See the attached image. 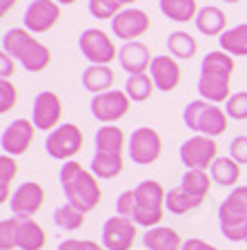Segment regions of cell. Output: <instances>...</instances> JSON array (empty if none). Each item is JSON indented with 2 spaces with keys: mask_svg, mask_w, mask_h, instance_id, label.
I'll use <instances>...</instances> for the list:
<instances>
[{
  "mask_svg": "<svg viewBox=\"0 0 247 250\" xmlns=\"http://www.w3.org/2000/svg\"><path fill=\"white\" fill-rule=\"evenodd\" d=\"M60 186L65 190L67 203L76 206L87 214L98 208L103 199V190L98 186V177L92 170H85L78 161H65L60 167Z\"/></svg>",
  "mask_w": 247,
  "mask_h": 250,
  "instance_id": "cell-2",
  "label": "cell"
},
{
  "mask_svg": "<svg viewBox=\"0 0 247 250\" xmlns=\"http://www.w3.org/2000/svg\"><path fill=\"white\" fill-rule=\"evenodd\" d=\"M16 5H18V0H0V16H7Z\"/></svg>",
  "mask_w": 247,
  "mask_h": 250,
  "instance_id": "cell-44",
  "label": "cell"
},
{
  "mask_svg": "<svg viewBox=\"0 0 247 250\" xmlns=\"http://www.w3.org/2000/svg\"><path fill=\"white\" fill-rule=\"evenodd\" d=\"M31 121L38 130H56L62 121V99L56 92H40L34 99V107H31Z\"/></svg>",
  "mask_w": 247,
  "mask_h": 250,
  "instance_id": "cell-13",
  "label": "cell"
},
{
  "mask_svg": "<svg viewBox=\"0 0 247 250\" xmlns=\"http://www.w3.org/2000/svg\"><path fill=\"white\" fill-rule=\"evenodd\" d=\"M36 125L29 119H16L2 130V139H0V146L2 152L9 156H20L34 143V134H36Z\"/></svg>",
  "mask_w": 247,
  "mask_h": 250,
  "instance_id": "cell-14",
  "label": "cell"
},
{
  "mask_svg": "<svg viewBox=\"0 0 247 250\" xmlns=\"http://www.w3.org/2000/svg\"><path fill=\"white\" fill-rule=\"evenodd\" d=\"M20 217H9L0 221V250H14L18 248V237H20Z\"/></svg>",
  "mask_w": 247,
  "mask_h": 250,
  "instance_id": "cell-33",
  "label": "cell"
},
{
  "mask_svg": "<svg viewBox=\"0 0 247 250\" xmlns=\"http://www.w3.org/2000/svg\"><path fill=\"white\" fill-rule=\"evenodd\" d=\"M152 27V18L147 16V11L143 9H123L116 18L112 21V34L120 41H138L140 36H145Z\"/></svg>",
  "mask_w": 247,
  "mask_h": 250,
  "instance_id": "cell-16",
  "label": "cell"
},
{
  "mask_svg": "<svg viewBox=\"0 0 247 250\" xmlns=\"http://www.w3.org/2000/svg\"><path fill=\"white\" fill-rule=\"evenodd\" d=\"M89 107H92L94 119L109 125L127 116L129 107H132V99L127 96L125 89H109L103 94H94Z\"/></svg>",
  "mask_w": 247,
  "mask_h": 250,
  "instance_id": "cell-10",
  "label": "cell"
},
{
  "mask_svg": "<svg viewBox=\"0 0 247 250\" xmlns=\"http://www.w3.org/2000/svg\"><path fill=\"white\" fill-rule=\"evenodd\" d=\"M203 201H205V199L194 197V194L185 192L183 188H174V190H170V192H167L165 208L170 210L171 214H185V212H190V210L198 208Z\"/></svg>",
  "mask_w": 247,
  "mask_h": 250,
  "instance_id": "cell-32",
  "label": "cell"
},
{
  "mask_svg": "<svg viewBox=\"0 0 247 250\" xmlns=\"http://www.w3.org/2000/svg\"><path fill=\"white\" fill-rule=\"evenodd\" d=\"M42 203H45V188L36 181H25L14 194H11L9 208L16 217L31 219L34 214L40 212Z\"/></svg>",
  "mask_w": 247,
  "mask_h": 250,
  "instance_id": "cell-17",
  "label": "cell"
},
{
  "mask_svg": "<svg viewBox=\"0 0 247 250\" xmlns=\"http://www.w3.org/2000/svg\"><path fill=\"white\" fill-rule=\"evenodd\" d=\"M92 172L98 179H116L123 172L125 161L123 154H112V152H96L92 159Z\"/></svg>",
  "mask_w": 247,
  "mask_h": 250,
  "instance_id": "cell-25",
  "label": "cell"
},
{
  "mask_svg": "<svg viewBox=\"0 0 247 250\" xmlns=\"http://www.w3.org/2000/svg\"><path fill=\"white\" fill-rule=\"evenodd\" d=\"M245 244H247V239H245Z\"/></svg>",
  "mask_w": 247,
  "mask_h": 250,
  "instance_id": "cell-48",
  "label": "cell"
},
{
  "mask_svg": "<svg viewBox=\"0 0 247 250\" xmlns=\"http://www.w3.org/2000/svg\"><path fill=\"white\" fill-rule=\"evenodd\" d=\"M180 250H218V248L203 239H187V241H183V248Z\"/></svg>",
  "mask_w": 247,
  "mask_h": 250,
  "instance_id": "cell-43",
  "label": "cell"
},
{
  "mask_svg": "<svg viewBox=\"0 0 247 250\" xmlns=\"http://www.w3.org/2000/svg\"><path fill=\"white\" fill-rule=\"evenodd\" d=\"M152 61H154V58H152V54H150V47L140 41H129L118 49V62L129 76H132V74L147 72Z\"/></svg>",
  "mask_w": 247,
  "mask_h": 250,
  "instance_id": "cell-19",
  "label": "cell"
},
{
  "mask_svg": "<svg viewBox=\"0 0 247 250\" xmlns=\"http://www.w3.org/2000/svg\"><path fill=\"white\" fill-rule=\"evenodd\" d=\"M136 221L114 214L103 226V246L107 250H132L136 241Z\"/></svg>",
  "mask_w": 247,
  "mask_h": 250,
  "instance_id": "cell-15",
  "label": "cell"
},
{
  "mask_svg": "<svg viewBox=\"0 0 247 250\" xmlns=\"http://www.w3.org/2000/svg\"><path fill=\"white\" fill-rule=\"evenodd\" d=\"M211 183H214V179H211V174H207V170H187L180 179V188L198 199L207 197Z\"/></svg>",
  "mask_w": 247,
  "mask_h": 250,
  "instance_id": "cell-30",
  "label": "cell"
},
{
  "mask_svg": "<svg viewBox=\"0 0 247 250\" xmlns=\"http://www.w3.org/2000/svg\"><path fill=\"white\" fill-rule=\"evenodd\" d=\"M56 2H58L60 7H69V5H74L76 0H56Z\"/></svg>",
  "mask_w": 247,
  "mask_h": 250,
  "instance_id": "cell-45",
  "label": "cell"
},
{
  "mask_svg": "<svg viewBox=\"0 0 247 250\" xmlns=\"http://www.w3.org/2000/svg\"><path fill=\"white\" fill-rule=\"evenodd\" d=\"M154 89H156L154 78H152L147 72L132 74V76L127 78V83H125V92H127V96L134 101V103H143V101H147Z\"/></svg>",
  "mask_w": 247,
  "mask_h": 250,
  "instance_id": "cell-31",
  "label": "cell"
},
{
  "mask_svg": "<svg viewBox=\"0 0 247 250\" xmlns=\"http://www.w3.org/2000/svg\"><path fill=\"white\" fill-rule=\"evenodd\" d=\"M218 42L223 52H227L229 56H247V22L223 31L218 36Z\"/></svg>",
  "mask_w": 247,
  "mask_h": 250,
  "instance_id": "cell-28",
  "label": "cell"
},
{
  "mask_svg": "<svg viewBox=\"0 0 247 250\" xmlns=\"http://www.w3.org/2000/svg\"><path fill=\"white\" fill-rule=\"evenodd\" d=\"M60 21V5L56 0H31L25 9L22 22L31 34H45Z\"/></svg>",
  "mask_w": 247,
  "mask_h": 250,
  "instance_id": "cell-12",
  "label": "cell"
},
{
  "mask_svg": "<svg viewBox=\"0 0 247 250\" xmlns=\"http://www.w3.org/2000/svg\"><path fill=\"white\" fill-rule=\"evenodd\" d=\"M150 76L154 78L156 89H160V92H174L180 85L183 72H180V65L176 62L174 56L158 54V56H154V61L150 65Z\"/></svg>",
  "mask_w": 247,
  "mask_h": 250,
  "instance_id": "cell-18",
  "label": "cell"
},
{
  "mask_svg": "<svg viewBox=\"0 0 247 250\" xmlns=\"http://www.w3.org/2000/svg\"><path fill=\"white\" fill-rule=\"evenodd\" d=\"M223 2H232L234 5V2H241V0H223Z\"/></svg>",
  "mask_w": 247,
  "mask_h": 250,
  "instance_id": "cell-47",
  "label": "cell"
},
{
  "mask_svg": "<svg viewBox=\"0 0 247 250\" xmlns=\"http://www.w3.org/2000/svg\"><path fill=\"white\" fill-rule=\"evenodd\" d=\"M123 5H134V2H138V0H120Z\"/></svg>",
  "mask_w": 247,
  "mask_h": 250,
  "instance_id": "cell-46",
  "label": "cell"
},
{
  "mask_svg": "<svg viewBox=\"0 0 247 250\" xmlns=\"http://www.w3.org/2000/svg\"><path fill=\"white\" fill-rule=\"evenodd\" d=\"M2 52L9 54L16 62H20L22 67L31 74L42 72L52 62L49 47L38 41L25 27H14V29L5 31V36H2Z\"/></svg>",
  "mask_w": 247,
  "mask_h": 250,
  "instance_id": "cell-3",
  "label": "cell"
},
{
  "mask_svg": "<svg viewBox=\"0 0 247 250\" xmlns=\"http://www.w3.org/2000/svg\"><path fill=\"white\" fill-rule=\"evenodd\" d=\"M116 74L109 65H89L82 72V87L92 94H103L114 87Z\"/></svg>",
  "mask_w": 247,
  "mask_h": 250,
  "instance_id": "cell-21",
  "label": "cell"
},
{
  "mask_svg": "<svg viewBox=\"0 0 247 250\" xmlns=\"http://www.w3.org/2000/svg\"><path fill=\"white\" fill-rule=\"evenodd\" d=\"M236 69L234 56H229L227 52H209L205 54L201 62V78H198V92L201 99L211 101V103H227V99L232 96L229 92V81L232 74Z\"/></svg>",
  "mask_w": 247,
  "mask_h": 250,
  "instance_id": "cell-1",
  "label": "cell"
},
{
  "mask_svg": "<svg viewBox=\"0 0 247 250\" xmlns=\"http://www.w3.org/2000/svg\"><path fill=\"white\" fill-rule=\"evenodd\" d=\"M136 194H138V208H136L134 221L136 226H143V228H156V226L163 221V210H165V199L167 192L158 181H140L136 186Z\"/></svg>",
  "mask_w": 247,
  "mask_h": 250,
  "instance_id": "cell-6",
  "label": "cell"
},
{
  "mask_svg": "<svg viewBox=\"0 0 247 250\" xmlns=\"http://www.w3.org/2000/svg\"><path fill=\"white\" fill-rule=\"evenodd\" d=\"M221 232L229 241L247 239V186L234 188L218 208Z\"/></svg>",
  "mask_w": 247,
  "mask_h": 250,
  "instance_id": "cell-5",
  "label": "cell"
},
{
  "mask_svg": "<svg viewBox=\"0 0 247 250\" xmlns=\"http://www.w3.org/2000/svg\"><path fill=\"white\" fill-rule=\"evenodd\" d=\"M167 49H170V56L178 58V61H190L196 56L198 52V42L191 36L190 31H171L170 38H167Z\"/></svg>",
  "mask_w": 247,
  "mask_h": 250,
  "instance_id": "cell-27",
  "label": "cell"
},
{
  "mask_svg": "<svg viewBox=\"0 0 247 250\" xmlns=\"http://www.w3.org/2000/svg\"><path fill=\"white\" fill-rule=\"evenodd\" d=\"M18 174V166H16L14 156L2 154L0 156V203L11 201L9 199V186Z\"/></svg>",
  "mask_w": 247,
  "mask_h": 250,
  "instance_id": "cell-35",
  "label": "cell"
},
{
  "mask_svg": "<svg viewBox=\"0 0 247 250\" xmlns=\"http://www.w3.org/2000/svg\"><path fill=\"white\" fill-rule=\"evenodd\" d=\"M78 47H80V54L92 65H109L118 56L112 36H107V31L96 29V27H89L82 31L78 38Z\"/></svg>",
  "mask_w": 247,
  "mask_h": 250,
  "instance_id": "cell-9",
  "label": "cell"
},
{
  "mask_svg": "<svg viewBox=\"0 0 247 250\" xmlns=\"http://www.w3.org/2000/svg\"><path fill=\"white\" fill-rule=\"evenodd\" d=\"M96 152H112V154H123L125 147V132L118 125H103L96 132Z\"/></svg>",
  "mask_w": 247,
  "mask_h": 250,
  "instance_id": "cell-26",
  "label": "cell"
},
{
  "mask_svg": "<svg viewBox=\"0 0 247 250\" xmlns=\"http://www.w3.org/2000/svg\"><path fill=\"white\" fill-rule=\"evenodd\" d=\"M16 101H18V89L11 85V81H0V114L14 109Z\"/></svg>",
  "mask_w": 247,
  "mask_h": 250,
  "instance_id": "cell-39",
  "label": "cell"
},
{
  "mask_svg": "<svg viewBox=\"0 0 247 250\" xmlns=\"http://www.w3.org/2000/svg\"><path fill=\"white\" fill-rule=\"evenodd\" d=\"M89 14L98 21H114L123 11L120 0H89Z\"/></svg>",
  "mask_w": 247,
  "mask_h": 250,
  "instance_id": "cell-36",
  "label": "cell"
},
{
  "mask_svg": "<svg viewBox=\"0 0 247 250\" xmlns=\"http://www.w3.org/2000/svg\"><path fill=\"white\" fill-rule=\"evenodd\" d=\"M158 7L165 18L174 22H190L196 21V16H198L196 0H160Z\"/></svg>",
  "mask_w": 247,
  "mask_h": 250,
  "instance_id": "cell-24",
  "label": "cell"
},
{
  "mask_svg": "<svg viewBox=\"0 0 247 250\" xmlns=\"http://www.w3.org/2000/svg\"><path fill=\"white\" fill-rule=\"evenodd\" d=\"M127 150H129V159L134 163H138V166H152L163 154V139H160V134L154 127L143 125V127H136L132 132Z\"/></svg>",
  "mask_w": 247,
  "mask_h": 250,
  "instance_id": "cell-8",
  "label": "cell"
},
{
  "mask_svg": "<svg viewBox=\"0 0 247 250\" xmlns=\"http://www.w3.org/2000/svg\"><path fill=\"white\" fill-rule=\"evenodd\" d=\"M145 248L147 250H180L183 248V239L174 228L167 226H156L145 232Z\"/></svg>",
  "mask_w": 247,
  "mask_h": 250,
  "instance_id": "cell-22",
  "label": "cell"
},
{
  "mask_svg": "<svg viewBox=\"0 0 247 250\" xmlns=\"http://www.w3.org/2000/svg\"><path fill=\"white\" fill-rule=\"evenodd\" d=\"M136 208H138V194H136V188L134 190H125V192L118 197V201H116V212H118L120 217L134 219Z\"/></svg>",
  "mask_w": 247,
  "mask_h": 250,
  "instance_id": "cell-38",
  "label": "cell"
},
{
  "mask_svg": "<svg viewBox=\"0 0 247 250\" xmlns=\"http://www.w3.org/2000/svg\"><path fill=\"white\" fill-rule=\"evenodd\" d=\"M82 143H85V136H82L80 127L74 123H62L56 130L49 132L45 141V150L52 159L69 161L72 156H76L82 150Z\"/></svg>",
  "mask_w": 247,
  "mask_h": 250,
  "instance_id": "cell-7",
  "label": "cell"
},
{
  "mask_svg": "<svg viewBox=\"0 0 247 250\" xmlns=\"http://www.w3.org/2000/svg\"><path fill=\"white\" fill-rule=\"evenodd\" d=\"M194 22L203 36H221L223 31H227V14L216 5H207L198 9Z\"/></svg>",
  "mask_w": 247,
  "mask_h": 250,
  "instance_id": "cell-20",
  "label": "cell"
},
{
  "mask_svg": "<svg viewBox=\"0 0 247 250\" xmlns=\"http://www.w3.org/2000/svg\"><path fill=\"white\" fill-rule=\"evenodd\" d=\"M225 112L229 119L236 121H247V92H236L232 94L225 103Z\"/></svg>",
  "mask_w": 247,
  "mask_h": 250,
  "instance_id": "cell-37",
  "label": "cell"
},
{
  "mask_svg": "<svg viewBox=\"0 0 247 250\" xmlns=\"http://www.w3.org/2000/svg\"><path fill=\"white\" fill-rule=\"evenodd\" d=\"M16 74V61L9 56V54H0V81H9Z\"/></svg>",
  "mask_w": 247,
  "mask_h": 250,
  "instance_id": "cell-42",
  "label": "cell"
},
{
  "mask_svg": "<svg viewBox=\"0 0 247 250\" xmlns=\"http://www.w3.org/2000/svg\"><path fill=\"white\" fill-rule=\"evenodd\" d=\"M183 121L191 132L211 136V139L225 134L227 127H229V116H227L225 109L205 99L187 103L183 109Z\"/></svg>",
  "mask_w": 247,
  "mask_h": 250,
  "instance_id": "cell-4",
  "label": "cell"
},
{
  "mask_svg": "<svg viewBox=\"0 0 247 250\" xmlns=\"http://www.w3.org/2000/svg\"><path fill=\"white\" fill-rule=\"evenodd\" d=\"M58 250H107V248L89 239H67L58 246Z\"/></svg>",
  "mask_w": 247,
  "mask_h": 250,
  "instance_id": "cell-41",
  "label": "cell"
},
{
  "mask_svg": "<svg viewBox=\"0 0 247 250\" xmlns=\"http://www.w3.org/2000/svg\"><path fill=\"white\" fill-rule=\"evenodd\" d=\"M54 221H56V226H60L65 230H78L85 224V212L78 210L76 206H72V203H65V206H60L56 210Z\"/></svg>",
  "mask_w": 247,
  "mask_h": 250,
  "instance_id": "cell-34",
  "label": "cell"
},
{
  "mask_svg": "<svg viewBox=\"0 0 247 250\" xmlns=\"http://www.w3.org/2000/svg\"><path fill=\"white\" fill-rule=\"evenodd\" d=\"M47 244V234L42 226L34 219H22L20 237H18V248L20 250H42Z\"/></svg>",
  "mask_w": 247,
  "mask_h": 250,
  "instance_id": "cell-29",
  "label": "cell"
},
{
  "mask_svg": "<svg viewBox=\"0 0 247 250\" xmlns=\"http://www.w3.org/2000/svg\"><path fill=\"white\" fill-rule=\"evenodd\" d=\"M218 159V146L211 136L196 134L180 146V161L187 170H207Z\"/></svg>",
  "mask_w": 247,
  "mask_h": 250,
  "instance_id": "cell-11",
  "label": "cell"
},
{
  "mask_svg": "<svg viewBox=\"0 0 247 250\" xmlns=\"http://www.w3.org/2000/svg\"><path fill=\"white\" fill-rule=\"evenodd\" d=\"M229 156L238 163H247V134H241L229 143Z\"/></svg>",
  "mask_w": 247,
  "mask_h": 250,
  "instance_id": "cell-40",
  "label": "cell"
},
{
  "mask_svg": "<svg viewBox=\"0 0 247 250\" xmlns=\"http://www.w3.org/2000/svg\"><path fill=\"white\" fill-rule=\"evenodd\" d=\"M209 174L214 183H218L221 188H232L241 179V163L234 161L232 156H218L216 161L211 163Z\"/></svg>",
  "mask_w": 247,
  "mask_h": 250,
  "instance_id": "cell-23",
  "label": "cell"
}]
</instances>
